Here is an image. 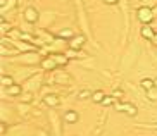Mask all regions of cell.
<instances>
[{
    "label": "cell",
    "mask_w": 157,
    "mask_h": 136,
    "mask_svg": "<svg viewBox=\"0 0 157 136\" xmlns=\"http://www.w3.org/2000/svg\"><path fill=\"white\" fill-rule=\"evenodd\" d=\"M64 119L67 121V123H74V121L78 119V114H76V112H66Z\"/></svg>",
    "instance_id": "9c48e42d"
},
{
    "label": "cell",
    "mask_w": 157,
    "mask_h": 136,
    "mask_svg": "<svg viewBox=\"0 0 157 136\" xmlns=\"http://www.w3.org/2000/svg\"><path fill=\"white\" fill-rule=\"evenodd\" d=\"M45 104L47 105H57L59 104V100H57L56 95H47L45 96Z\"/></svg>",
    "instance_id": "52a82bcc"
},
{
    "label": "cell",
    "mask_w": 157,
    "mask_h": 136,
    "mask_svg": "<svg viewBox=\"0 0 157 136\" xmlns=\"http://www.w3.org/2000/svg\"><path fill=\"white\" fill-rule=\"evenodd\" d=\"M147 95H148V98H150V100H157V88L154 86L152 90H147Z\"/></svg>",
    "instance_id": "7c38bea8"
},
{
    "label": "cell",
    "mask_w": 157,
    "mask_h": 136,
    "mask_svg": "<svg viewBox=\"0 0 157 136\" xmlns=\"http://www.w3.org/2000/svg\"><path fill=\"white\" fill-rule=\"evenodd\" d=\"M92 98H93V102H102L105 96H104V93H102V91H97V93H93Z\"/></svg>",
    "instance_id": "4fadbf2b"
},
{
    "label": "cell",
    "mask_w": 157,
    "mask_h": 136,
    "mask_svg": "<svg viewBox=\"0 0 157 136\" xmlns=\"http://www.w3.org/2000/svg\"><path fill=\"white\" fill-rule=\"evenodd\" d=\"M117 109H119L121 112L129 114V115H136V107H133L131 104H121V105H117Z\"/></svg>",
    "instance_id": "3957f363"
},
{
    "label": "cell",
    "mask_w": 157,
    "mask_h": 136,
    "mask_svg": "<svg viewBox=\"0 0 157 136\" xmlns=\"http://www.w3.org/2000/svg\"><path fill=\"white\" fill-rule=\"evenodd\" d=\"M2 85H4V86H12V85H14V79L10 76H2Z\"/></svg>",
    "instance_id": "30bf717a"
},
{
    "label": "cell",
    "mask_w": 157,
    "mask_h": 136,
    "mask_svg": "<svg viewBox=\"0 0 157 136\" xmlns=\"http://www.w3.org/2000/svg\"><path fill=\"white\" fill-rule=\"evenodd\" d=\"M60 36H67V38H71V36H73V31H71V29H62V31H60Z\"/></svg>",
    "instance_id": "9a60e30c"
},
{
    "label": "cell",
    "mask_w": 157,
    "mask_h": 136,
    "mask_svg": "<svg viewBox=\"0 0 157 136\" xmlns=\"http://www.w3.org/2000/svg\"><path fill=\"white\" fill-rule=\"evenodd\" d=\"M104 2H107V4H116L117 0H104Z\"/></svg>",
    "instance_id": "e0dca14e"
},
{
    "label": "cell",
    "mask_w": 157,
    "mask_h": 136,
    "mask_svg": "<svg viewBox=\"0 0 157 136\" xmlns=\"http://www.w3.org/2000/svg\"><path fill=\"white\" fill-rule=\"evenodd\" d=\"M154 83H155V88H157V79H154Z\"/></svg>",
    "instance_id": "d6986e66"
},
{
    "label": "cell",
    "mask_w": 157,
    "mask_h": 136,
    "mask_svg": "<svg viewBox=\"0 0 157 136\" xmlns=\"http://www.w3.org/2000/svg\"><path fill=\"white\" fill-rule=\"evenodd\" d=\"M102 104H104V105H112V98H111V96H109V98H104V100H102Z\"/></svg>",
    "instance_id": "2e32d148"
},
{
    "label": "cell",
    "mask_w": 157,
    "mask_h": 136,
    "mask_svg": "<svg viewBox=\"0 0 157 136\" xmlns=\"http://www.w3.org/2000/svg\"><path fill=\"white\" fill-rule=\"evenodd\" d=\"M24 19L28 21V23H35L38 19V12L36 9H33V7H28V9L24 10Z\"/></svg>",
    "instance_id": "7a4b0ae2"
},
{
    "label": "cell",
    "mask_w": 157,
    "mask_h": 136,
    "mask_svg": "<svg viewBox=\"0 0 157 136\" xmlns=\"http://www.w3.org/2000/svg\"><path fill=\"white\" fill-rule=\"evenodd\" d=\"M52 59L56 60L57 64H64L66 60H67V59H66V57H62V55H60V54H56V55H54V57H52Z\"/></svg>",
    "instance_id": "5bb4252c"
},
{
    "label": "cell",
    "mask_w": 157,
    "mask_h": 136,
    "mask_svg": "<svg viewBox=\"0 0 157 136\" xmlns=\"http://www.w3.org/2000/svg\"><path fill=\"white\" fill-rule=\"evenodd\" d=\"M138 19L142 21V23H150V21L154 19L152 10L148 9V7H142V9H138Z\"/></svg>",
    "instance_id": "6da1fadb"
},
{
    "label": "cell",
    "mask_w": 157,
    "mask_h": 136,
    "mask_svg": "<svg viewBox=\"0 0 157 136\" xmlns=\"http://www.w3.org/2000/svg\"><path fill=\"white\" fill-rule=\"evenodd\" d=\"M140 85H142V88H143V90H152V88L155 86V83H154V79H143V81L140 83Z\"/></svg>",
    "instance_id": "8992f818"
},
{
    "label": "cell",
    "mask_w": 157,
    "mask_h": 136,
    "mask_svg": "<svg viewBox=\"0 0 157 136\" xmlns=\"http://www.w3.org/2000/svg\"><path fill=\"white\" fill-rule=\"evenodd\" d=\"M154 40H155V43H157V33H155V36H154Z\"/></svg>",
    "instance_id": "ac0fdd59"
},
{
    "label": "cell",
    "mask_w": 157,
    "mask_h": 136,
    "mask_svg": "<svg viewBox=\"0 0 157 136\" xmlns=\"http://www.w3.org/2000/svg\"><path fill=\"white\" fill-rule=\"evenodd\" d=\"M142 36H143V38H148V40H152V38L155 36V33H154L152 28L143 26V28H142Z\"/></svg>",
    "instance_id": "5b68a950"
},
{
    "label": "cell",
    "mask_w": 157,
    "mask_h": 136,
    "mask_svg": "<svg viewBox=\"0 0 157 136\" xmlns=\"http://www.w3.org/2000/svg\"><path fill=\"white\" fill-rule=\"evenodd\" d=\"M56 60H54V59H45V60H43V62H42V66H43V67H45V69H54V67H56Z\"/></svg>",
    "instance_id": "ba28073f"
},
{
    "label": "cell",
    "mask_w": 157,
    "mask_h": 136,
    "mask_svg": "<svg viewBox=\"0 0 157 136\" xmlns=\"http://www.w3.org/2000/svg\"><path fill=\"white\" fill-rule=\"evenodd\" d=\"M85 43V36H74L73 40L69 41V47L71 48H81Z\"/></svg>",
    "instance_id": "277c9868"
},
{
    "label": "cell",
    "mask_w": 157,
    "mask_h": 136,
    "mask_svg": "<svg viewBox=\"0 0 157 136\" xmlns=\"http://www.w3.org/2000/svg\"><path fill=\"white\" fill-rule=\"evenodd\" d=\"M9 95H19L21 93V88L17 86V85H12V86H9Z\"/></svg>",
    "instance_id": "8fae6325"
}]
</instances>
